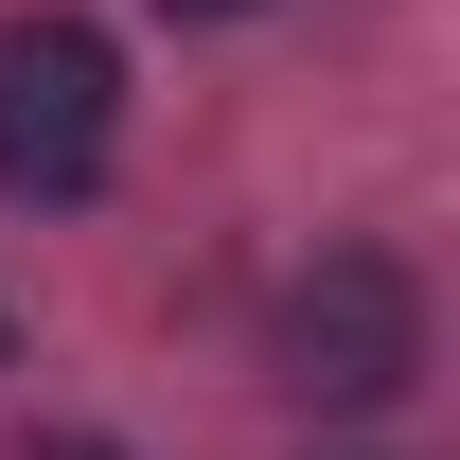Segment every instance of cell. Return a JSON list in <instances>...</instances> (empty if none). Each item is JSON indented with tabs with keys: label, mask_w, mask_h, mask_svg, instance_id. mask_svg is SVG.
<instances>
[{
	"label": "cell",
	"mask_w": 460,
	"mask_h": 460,
	"mask_svg": "<svg viewBox=\"0 0 460 460\" xmlns=\"http://www.w3.org/2000/svg\"><path fill=\"white\" fill-rule=\"evenodd\" d=\"M160 18H248V0H160Z\"/></svg>",
	"instance_id": "3957f363"
},
{
	"label": "cell",
	"mask_w": 460,
	"mask_h": 460,
	"mask_svg": "<svg viewBox=\"0 0 460 460\" xmlns=\"http://www.w3.org/2000/svg\"><path fill=\"white\" fill-rule=\"evenodd\" d=\"M124 160V54L89 18H18L0 36V195H107Z\"/></svg>",
	"instance_id": "6da1fadb"
},
{
	"label": "cell",
	"mask_w": 460,
	"mask_h": 460,
	"mask_svg": "<svg viewBox=\"0 0 460 460\" xmlns=\"http://www.w3.org/2000/svg\"><path fill=\"white\" fill-rule=\"evenodd\" d=\"M407 372H425V284L390 248H319L284 284V390L301 407H390Z\"/></svg>",
	"instance_id": "7a4b0ae2"
},
{
	"label": "cell",
	"mask_w": 460,
	"mask_h": 460,
	"mask_svg": "<svg viewBox=\"0 0 460 460\" xmlns=\"http://www.w3.org/2000/svg\"><path fill=\"white\" fill-rule=\"evenodd\" d=\"M54 460H107V443H54Z\"/></svg>",
	"instance_id": "277c9868"
}]
</instances>
